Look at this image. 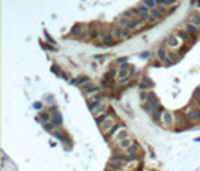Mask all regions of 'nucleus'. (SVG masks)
<instances>
[{
    "instance_id": "nucleus-1",
    "label": "nucleus",
    "mask_w": 200,
    "mask_h": 171,
    "mask_svg": "<svg viewBox=\"0 0 200 171\" xmlns=\"http://www.w3.org/2000/svg\"><path fill=\"white\" fill-rule=\"evenodd\" d=\"M185 119L188 123H196L200 120V110L199 108H188L185 113Z\"/></svg>"
},
{
    "instance_id": "nucleus-2",
    "label": "nucleus",
    "mask_w": 200,
    "mask_h": 171,
    "mask_svg": "<svg viewBox=\"0 0 200 171\" xmlns=\"http://www.w3.org/2000/svg\"><path fill=\"white\" fill-rule=\"evenodd\" d=\"M115 39H123V38H128L129 36V30L126 29H122L119 26H115L112 27V33H110Z\"/></svg>"
},
{
    "instance_id": "nucleus-3",
    "label": "nucleus",
    "mask_w": 200,
    "mask_h": 171,
    "mask_svg": "<svg viewBox=\"0 0 200 171\" xmlns=\"http://www.w3.org/2000/svg\"><path fill=\"white\" fill-rule=\"evenodd\" d=\"M115 126H116V123H115V117H108V119H107V120H105V122L101 125V131L105 134L107 131L110 132V131L115 128Z\"/></svg>"
},
{
    "instance_id": "nucleus-4",
    "label": "nucleus",
    "mask_w": 200,
    "mask_h": 171,
    "mask_svg": "<svg viewBox=\"0 0 200 171\" xmlns=\"http://www.w3.org/2000/svg\"><path fill=\"white\" fill-rule=\"evenodd\" d=\"M164 14H165V8H162V6H158V8L151 9V17H152V20H160Z\"/></svg>"
},
{
    "instance_id": "nucleus-5",
    "label": "nucleus",
    "mask_w": 200,
    "mask_h": 171,
    "mask_svg": "<svg viewBox=\"0 0 200 171\" xmlns=\"http://www.w3.org/2000/svg\"><path fill=\"white\" fill-rule=\"evenodd\" d=\"M123 168H125V162H122V161H110V164H108V170L120 171Z\"/></svg>"
},
{
    "instance_id": "nucleus-6",
    "label": "nucleus",
    "mask_w": 200,
    "mask_h": 171,
    "mask_svg": "<svg viewBox=\"0 0 200 171\" xmlns=\"http://www.w3.org/2000/svg\"><path fill=\"white\" fill-rule=\"evenodd\" d=\"M161 117H162V122H164L165 126H172V125H173V114H172V113L164 111Z\"/></svg>"
},
{
    "instance_id": "nucleus-7",
    "label": "nucleus",
    "mask_w": 200,
    "mask_h": 171,
    "mask_svg": "<svg viewBox=\"0 0 200 171\" xmlns=\"http://www.w3.org/2000/svg\"><path fill=\"white\" fill-rule=\"evenodd\" d=\"M181 44H182V41H181L178 36H170V38H168V41H167V45H168L170 48H173V50H175V48H178Z\"/></svg>"
},
{
    "instance_id": "nucleus-8",
    "label": "nucleus",
    "mask_w": 200,
    "mask_h": 171,
    "mask_svg": "<svg viewBox=\"0 0 200 171\" xmlns=\"http://www.w3.org/2000/svg\"><path fill=\"white\" fill-rule=\"evenodd\" d=\"M128 138H129V132L126 129H120L119 132H118V135H116V141L118 143L123 141V140H128Z\"/></svg>"
},
{
    "instance_id": "nucleus-9",
    "label": "nucleus",
    "mask_w": 200,
    "mask_h": 171,
    "mask_svg": "<svg viewBox=\"0 0 200 171\" xmlns=\"http://www.w3.org/2000/svg\"><path fill=\"white\" fill-rule=\"evenodd\" d=\"M185 29H187V33H190V35H196V36L200 35V29L196 27V26H193L191 23H188V24L185 26Z\"/></svg>"
},
{
    "instance_id": "nucleus-10",
    "label": "nucleus",
    "mask_w": 200,
    "mask_h": 171,
    "mask_svg": "<svg viewBox=\"0 0 200 171\" xmlns=\"http://www.w3.org/2000/svg\"><path fill=\"white\" fill-rule=\"evenodd\" d=\"M179 60V56L178 54H175V53H170L168 56H167V59H165V62H164V65H173V63H176Z\"/></svg>"
},
{
    "instance_id": "nucleus-11",
    "label": "nucleus",
    "mask_w": 200,
    "mask_h": 171,
    "mask_svg": "<svg viewBox=\"0 0 200 171\" xmlns=\"http://www.w3.org/2000/svg\"><path fill=\"white\" fill-rule=\"evenodd\" d=\"M190 23H191L193 26H196V27H199L200 29V14L193 12V14L190 15Z\"/></svg>"
},
{
    "instance_id": "nucleus-12",
    "label": "nucleus",
    "mask_w": 200,
    "mask_h": 171,
    "mask_svg": "<svg viewBox=\"0 0 200 171\" xmlns=\"http://www.w3.org/2000/svg\"><path fill=\"white\" fill-rule=\"evenodd\" d=\"M83 90L86 92V93H95V92H98L99 89H98V86L95 84H90V83H87V84L83 86Z\"/></svg>"
},
{
    "instance_id": "nucleus-13",
    "label": "nucleus",
    "mask_w": 200,
    "mask_h": 171,
    "mask_svg": "<svg viewBox=\"0 0 200 171\" xmlns=\"http://www.w3.org/2000/svg\"><path fill=\"white\" fill-rule=\"evenodd\" d=\"M131 146H134V141H132L131 138L123 140V141H120V143H119V147H120V149H123V150H128Z\"/></svg>"
},
{
    "instance_id": "nucleus-14",
    "label": "nucleus",
    "mask_w": 200,
    "mask_h": 171,
    "mask_svg": "<svg viewBox=\"0 0 200 171\" xmlns=\"http://www.w3.org/2000/svg\"><path fill=\"white\" fill-rule=\"evenodd\" d=\"M167 51H165V48H160L158 51H157V59L161 60V62H165V59H167Z\"/></svg>"
},
{
    "instance_id": "nucleus-15",
    "label": "nucleus",
    "mask_w": 200,
    "mask_h": 171,
    "mask_svg": "<svg viewBox=\"0 0 200 171\" xmlns=\"http://www.w3.org/2000/svg\"><path fill=\"white\" fill-rule=\"evenodd\" d=\"M140 87L146 92V89H152V87H154V81H151V78H145V80L142 81Z\"/></svg>"
},
{
    "instance_id": "nucleus-16",
    "label": "nucleus",
    "mask_w": 200,
    "mask_h": 171,
    "mask_svg": "<svg viewBox=\"0 0 200 171\" xmlns=\"http://www.w3.org/2000/svg\"><path fill=\"white\" fill-rule=\"evenodd\" d=\"M51 123H54V126L62 125V116H60L59 113H54V114L51 116Z\"/></svg>"
},
{
    "instance_id": "nucleus-17",
    "label": "nucleus",
    "mask_w": 200,
    "mask_h": 171,
    "mask_svg": "<svg viewBox=\"0 0 200 171\" xmlns=\"http://www.w3.org/2000/svg\"><path fill=\"white\" fill-rule=\"evenodd\" d=\"M123 153H126V155H129V156H134V158H137L138 156V149H137V146L134 144V146H131L126 152H123Z\"/></svg>"
},
{
    "instance_id": "nucleus-18",
    "label": "nucleus",
    "mask_w": 200,
    "mask_h": 171,
    "mask_svg": "<svg viewBox=\"0 0 200 171\" xmlns=\"http://www.w3.org/2000/svg\"><path fill=\"white\" fill-rule=\"evenodd\" d=\"M176 36L181 39V41H185V42H190V33H185V32H178Z\"/></svg>"
},
{
    "instance_id": "nucleus-19",
    "label": "nucleus",
    "mask_w": 200,
    "mask_h": 171,
    "mask_svg": "<svg viewBox=\"0 0 200 171\" xmlns=\"http://www.w3.org/2000/svg\"><path fill=\"white\" fill-rule=\"evenodd\" d=\"M113 42H115V38L112 35H105L104 39H102V44L104 45H113Z\"/></svg>"
},
{
    "instance_id": "nucleus-20",
    "label": "nucleus",
    "mask_w": 200,
    "mask_h": 171,
    "mask_svg": "<svg viewBox=\"0 0 200 171\" xmlns=\"http://www.w3.org/2000/svg\"><path fill=\"white\" fill-rule=\"evenodd\" d=\"M107 119H108V114H101V116L96 117V123H98V125H102Z\"/></svg>"
},
{
    "instance_id": "nucleus-21",
    "label": "nucleus",
    "mask_w": 200,
    "mask_h": 171,
    "mask_svg": "<svg viewBox=\"0 0 200 171\" xmlns=\"http://www.w3.org/2000/svg\"><path fill=\"white\" fill-rule=\"evenodd\" d=\"M39 119H41V122H47V120H51V114H48V113H42Z\"/></svg>"
},
{
    "instance_id": "nucleus-22",
    "label": "nucleus",
    "mask_w": 200,
    "mask_h": 171,
    "mask_svg": "<svg viewBox=\"0 0 200 171\" xmlns=\"http://www.w3.org/2000/svg\"><path fill=\"white\" fill-rule=\"evenodd\" d=\"M99 107H102V105H101L98 101H95V102H92V104L89 105V108H90L92 111H95V108H99Z\"/></svg>"
},
{
    "instance_id": "nucleus-23",
    "label": "nucleus",
    "mask_w": 200,
    "mask_h": 171,
    "mask_svg": "<svg viewBox=\"0 0 200 171\" xmlns=\"http://www.w3.org/2000/svg\"><path fill=\"white\" fill-rule=\"evenodd\" d=\"M146 8H151V9H154V6H157V2H145L143 3Z\"/></svg>"
},
{
    "instance_id": "nucleus-24",
    "label": "nucleus",
    "mask_w": 200,
    "mask_h": 171,
    "mask_svg": "<svg viewBox=\"0 0 200 171\" xmlns=\"http://www.w3.org/2000/svg\"><path fill=\"white\" fill-rule=\"evenodd\" d=\"M119 129H122V128H120V125H116L115 128H113L112 131H110V132H108V135H115L116 132H119Z\"/></svg>"
},
{
    "instance_id": "nucleus-25",
    "label": "nucleus",
    "mask_w": 200,
    "mask_h": 171,
    "mask_svg": "<svg viewBox=\"0 0 200 171\" xmlns=\"http://www.w3.org/2000/svg\"><path fill=\"white\" fill-rule=\"evenodd\" d=\"M54 129V123H45V131H53Z\"/></svg>"
},
{
    "instance_id": "nucleus-26",
    "label": "nucleus",
    "mask_w": 200,
    "mask_h": 171,
    "mask_svg": "<svg viewBox=\"0 0 200 171\" xmlns=\"http://www.w3.org/2000/svg\"><path fill=\"white\" fill-rule=\"evenodd\" d=\"M33 108H35V110H41V108H42V104H41V102H36V104H33Z\"/></svg>"
},
{
    "instance_id": "nucleus-27",
    "label": "nucleus",
    "mask_w": 200,
    "mask_h": 171,
    "mask_svg": "<svg viewBox=\"0 0 200 171\" xmlns=\"http://www.w3.org/2000/svg\"><path fill=\"white\" fill-rule=\"evenodd\" d=\"M104 110H105V105H102V107H101L99 110H96V111H95V114H99V113H102ZM99 116H101V114H99Z\"/></svg>"
},
{
    "instance_id": "nucleus-28",
    "label": "nucleus",
    "mask_w": 200,
    "mask_h": 171,
    "mask_svg": "<svg viewBox=\"0 0 200 171\" xmlns=\"http://www.w3.org/2000/svg\"><path fill=\"white\" fill-rule=\"evenodd\" d=\"M140 57H142V59H148V57H149V53H143Z\"/></svg>"
},
{
    "instance_id": "nucleus-29",
    "label": "nucleus",
    "mask_w": 200,
    "mask_h": 171,
    "mask_svg": "<svg viewBox=\"0 0 200 171\" xmlns=\"http://www.w3.org/2000/svg\"><path fill=\"white\" fill-rule=\"evenodd\" d=\"M197 108L200 110V101H197Z\"/></svg>"
},
{
    "instance_id": "nucleus-30",
    "label": "nucleus",
    "mask_w": 200,
    "mask_h": 171,
    "mask_svg": "<svg viewBox=\"0 0 200 171\" xmlns=\"http://www.w3.org/2000/svg\"><path fill=\"white\" fill-rule=\"evenodd\" d=\"M107 171H115V170H108V168H107Z\"/></svg>"
}]
</instances>
